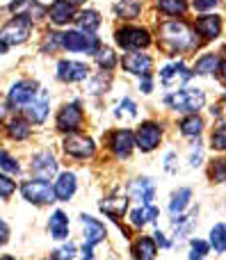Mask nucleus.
Segmentation results:
<instances>
[{
	"label": "nucleus",
	"instance_id": "de8ad7c7",
	"mask_svg": "<svg viewBox=\"0 0 226 260\" xmlns=\"http://www.w3.org/2000/svg\"><path fill=\"white\" fill-rule=\"evenodd\" d=\"M67 3H71L73 7H76V5H82V3H85V0H67Z\"/></svg>",
	"mask_w": 226,
	"mask_h": 260
},
{
	"label": "nucleus",
	"instance_id": "a18cd8bd",
	"mask_svg": "<svg viewBox=\"0 0 226 260\" xmlns=\"http://www.w3.org/2000/svg\"><path fill=\"white\" fill-rule=\"evenodd\" d=\"M199 160H201V148H199V146H197V151H195V153H192V167H199V165H201V162H199Z\"/></svg>",
	"mask_w": 226,
	"mask_h": 260
},
{
	"label": "nucleus",
	"instance_id": "7c9ffc66",
	"mask_svg": "<svg viewBox=\"0 0 226 260\" xmlns=\"http://www.w3.org/2000/svg\"><path fill=\"white\" fill-rule=\"evenodd\" d=\"M201 130H204V121L197 117V112L190 114V117H185V119L181 121V133L187 135V137H197Z\"/></svg>",
	"mask_w": 226,
	"mask_h": 260
},
{
	"label": "nucleus",
	"instance_id": "7ed1b4c3",
	"mask_svg": "<svg viewBox=\"0 0 226 260\" xmlns=\"http://www.w3.org/2000/svg\"><path fill=\"white\" fill-rule=\"evenodd\" d=\"M32 32V21L27 16H14L12 21H7L0 30V41L5 46H18L30 37Z\"/></svg>",
	"mask_w": 226,
	"mask_h": 260
},
{
	"label": "nucleus",
	"instance_id": "72a5a7b5",
	"mask_svg": "<svg viewBox=\"0 0 226 260\" xmlns=\"http://www.w3.org/2000/svg\"><path fill=\"white\" fill-rule=\"evenodd\" d=\"M94 55H96V62H99V67L105 69V71H112L114 64H117V57H114V50L112 48H99Z\"/></svg>",
	"mask_w": 226,
	"mask_h": 260
},
{
	"label": "nucleus",
	"instance_id": "ea45409f",
	"mask_svg": "<svg viewBox=\"0 0 226 260\" xmlns=\"http://www.w3.org/2000/svg\"><path fill=\"white\" fill-rule=\"evenodd\" d=\"M206 253H208V244L201 242V240H192V253H190V260H204Z\"/></svg>",
	"mask_w": 226,
	"mask_h": 260
},
{
	"label": "nucleus",
	"instance_id": "aec40b11",
	"mask_svg": "<svg viewBox=\"0 0 226 260\" xmlns=\"http://www.w3.org/2000/svg\"><path fill=\"white\" fill-rule=\"evenodd\" d=\"M9 12H12L14 16H27L30 21L32 18L46 16V9L41 7L37 0H16V3L9 5Z\"/></svg>",
	"mask_w": 226,
	"mask_h": 260
},
{
	"label": "nucleus",
	"instance_id": "49530a36",
	"mask_svg": "<svg viewBox=\"0 0 226 260\" xmlns=\"http://www.w3.org/2000/svg\"><path fill=\"white\" fill-rule=\"evenodd\" d=\"M142 91H144V94H151V80H149V76H144V80H142Z\"/></svg>",
	"mask_w": 226,
	"mask_h": 260
},
{
	"label": "nucleus",
	"instance_id": "4be33fe9",
	"mask_svg": "<svg viewBox=\"0 0 226 260\" xmlns=\"http://www.w3.org/2000/svg\"><path fill=\"white\" fill-rule=\"evenodd\" d=\"M133 258L135 260H155V253H158V247H155V240L151 238H140L135 240L131 249Z\"/></svg>",
	"mask_w": 226,
	"mask_h": 260
},
{
	"label": "nucleus",
	"instance_id": "f8f14e48",
	"mask_svg": "<svg viewBox=\"0 0 226 260\" xmlns=\"http://www.w3.org/2000/svg\"><path fill=\"white\" fill-rule=\"evenodd\" d=\"M192 78V71H187L185 64H169V67H165L163 71H160V80H163L165 87H169V89H176V87L185 85L187 80Z\"/></svg>",
	"mask_w": 226,
	"mask_h": 260
},
{
	"label": "nucleus",
	"instance_id": "c756f323",
	"mask_svg": "<svg viewBox=\"0 0 226 260\" xmlns=\"http://www.w3.org/2000/svg\"><path fill=\"white\" fill-rule=\"evenodd\" d=\"M190 197H192V192L187 187L178 189V192L174 194L172 203H169V212H172V215H181V212L185 210V206L190 203Z\"/></svg>",
	"mask_w": 226,
	"mask_h": 260
},
{
	"label": "nucleus",
	"instance_id": "603ef678",
	"mask_svg": "<svg viewBox=\"0 0 226 260\" xmlns=\"http://www.w3.org/2000/svg\"><path fill=\"white\" fill-rule=\"evenodd\" d=\"M44 260H57V258H55V256H50V258H44Z\"/></svg>",
	"mask_w": 226,
	"mask_h": 260
},
{
	"label": "nucleus",
	"instance_id": "b1692460",
	"mask_svg": "<svg viewBox=\"0 0 226 260\" xmlns=\"http://www.w3.org/2000/svg\"><path fill=\"white\" fill-rule=\"evenodd\" d=\"M48 14L57 25H64V23H69L73 18V5L67 3V0H55V3L50 5Z\"/></svg>",
	"mask_w": 226,
	"mask_h": 260
},
{
	"label": "nucleus",
	"instance_id": "f3484780",
	"mask_svg": "<svg viewBox=\"0 0 226 260\" xmlns=\"http://www.w3.org/2000/svg\"><path fill=\"white\" fill-rule=\"evenodd\" d=\"M121 64L128 73H135V76H149L151 67H153V59L144 53H131L121 59Z\"/></svg>",
	"mask_w": 226,
	"mask_h": 260
},
{
	"label": "nucleus",
	"instance_id": "393cba45",
	"mask_svg": "<svg viewBox=\"0 0 226 260\" xmlns=\"http://www.w3.org/2000/svg\"><path fill=\"white\" fill-rule=\"evenodd\" d=\"M48 229H50V235L55 240H64L69 235V217L64 215L62 210H55L53 217L48 221Z\"/></svg>",
	"mask_w": 226,
	"mask_h": 260
},
{
	"label": "nucleus",
	"instance_id": "f257e3e1",
	"mask_svg": "<svg viewBox=\"0 0 226 260\" xmlns=\"http://www.w3.org/2000/svg\"><path fill=\"white\" fill-rule=\"evenodd\" d=\"M158 35H160V44H163L172 55L183 53V50H190L197 46L195 30H192L187 23H181V21L163 23V25L158 27Z\"/></svg>",
	"mask_w": 226,
	"mask_h": 260
},
{
	"label": "nucleus",
	"instance_id": "c03bdc74",
	"mask_svg": "<svg viewBox=\"0 0 226 260\" xmlns=\"http://www.w3.org/2000/svg\"><path fill=\"white\" fill-rule=\"evenodd\" d=\"M155 244H160V247H163V249H167V247H169L167 238H165V235L160 233V231H158V233H155Z\"/></svg>",
	"mask_w": 226,
	"mask_h": 260
},
{
	"label": "nucleus",
	"instance_id": "a878e982",
	"mask_svg": "<svg viewBox=\"0 0 226 260\" xmlns=\"http://www.w3.org/2000/svg\"><path fill=\"white\" fill-rule=\"evenodd\" d=\"M155 217H158V208L149 206V203H146L144 208H135V210L131 212V221H133V226H137V229L155 221Z\"/></svg>",
	"mask_w": 226,
	"mask_h": 260
},
{
	"label": "nucleus",
	"instance_id": "37998d69",
	"mask_svg": "<svg viewBox=\"0 0 226 260\" xmlns=\"http://www.w3.org/2000/svg\"><path fill=\"white\" fill-rule=\"evenodd\" d=\"M217 5V0H195V7L197 9H210Z\"/></svg>",
	"mask_w": 226,
	"mask_h": 260
},
{
	"label": "nucleus",
	"instance_id": "bb28decb",
	"mask_svg": "<svg viewBox=\"0 0 226 260\" xmlns=\"http://www.w3.org/2000/svg\"><path fill=\"white\" fill-rule=\"evenodd\" d=\"M7 133H9V137H14V139H27L30 137V121L27 119H23V117H14L12 121L7 123Z\"/></svg>",
	"mask_w": 226,
	"mask_h": 260
},
{
	"label": "nucleus",
	"instance_id": "a19ab883",
	"mask_svg": "<svg viewBox=\"0 0 226 260\" xmlns=\"http://www.w3.org/2000/svg\"><path fill=\"white\" fill-rule=\"evenodd\" d=\"M55 258L57 260H73L76 258V244H64L62 249H59V251H55Z\"/></svg>",
	"mask_w": 226,
	"mask_h": 260
},
{
	"label": "nucleus",
	"instance_id": "cd10ccee",
	"mask_svg": "<svg viewBox=\"0 0 226 260\" xmlns=\"http://www.w3.org/2000/svg\"><path fill=\"white\" fill-rule=\"evenodd\" d=\"M73 18H76L78 27H80V30H87V32H94L96 27L101 25V16H99V12H94V9H89V12H80Z\"/></svg>",
	"mask_w": 226,
	"mask_h": 260
},
{
	"label": "nucleus",
	"instance_id": "58836bf2",
	"mask_svg": "<svg viewBox=\"0 0 226 260\" xmlns=\"http://www.w3.org/2000/svg\"><path fill=\"white\" fill-rule=\"evenodd\" d=\"M14 189H16V180L0 174V199H9L14 194Z\"/></svg>",
	"mask_w": 226,
	"mask_h": 260
},
{
	"label": "nucleus",
	"instance_id": "39448f33",
	"mask_svg": "<svg viewBox=\"0 0 226 260\" xmlns=\"http://www.w3.org/2000/svg\"><path fill=\"white\" fill-rule=\"evenodd\" d=\"M62 46L67 50H71V53L94 55L96 50H99V39H96V35H91V32L82 35V32H78V30H69V32H62Z\"/></svg>",
	"mask_w": 226,
	"mask_h": 260
},
{
	"label": "nucleus",
	"instance_id": "c9c22d12",
	"mask_svg": "<svg viewBox=\"0 0 226 260\" xmlns=\"http://www.w3.org/2000/svg\"><path fill=\"white\" fill-rule=\"evenodd\" d=\"M210 142H213L215 151H226V123H219V126L213 130Z\"/></svg>",
	"mask_w": 226,
	"mask_h": 260
},
{
	"label": "nucleus",
	"instance_id": "2eb2a0df",
	"mask_svg": "<svg viewBox=\"0 0 226 260\" xmlns=\"http://www.w3.org/2000/svg\"><path fill=\"white\" fill-rule=\"evenodd\" d=\"M80 221H82V226H85V247L94 249L99 242H103L108 231H105V226L101 224L99 219H94V217H89V215H82Z\"/></svg>",
	"mask_w": 226,
	"mask_h": 260
},
{
	"label": "nucleus",
	"instance_id": "6e6552de",
	"mask_svg": "<svg viewBox=\"0 0 226 260\" xmlns=\"http://www.w3.org/2000/svg\"><path fill=\"white\" fill-rule=\"evenodd\" d=\"M37 94H39V87H37V82L21 80V82H16V85L9 89L7 105L12 110H23V108H25V103H30V101L35 99Z\"/></svg>",
	"mask_w": 226,
	"mask_h": 260
},
{
	"label": "nucleus",
	"instance_id": "2f4dec72",
	"mask_svg": "<svg viewBox=\"0 0 226 260\" xmlns=\"http://www.w3.org/2000/svg\"><path fill=\"white\" fill-rule=\"evenodd\" d=\"M210 244L215 247L217 253L226 251V224H217L213 231H210Z\"/></svg>",
	"mask_w": 226,
	"mask_h": 260
},
{
	"label": "nucleus",
	"instance_id": "412c9836",
	"mask_svg": "<svg viewBox=\"0 0 226 260\" xmlns=\"http://www.w3.org/2000/svg\"><path fill=\"white\" fill-rule=\"evenodd\" d=\"M76 187H78V180H76V176L73 174H62L57 178V183H55V199L57 201H69V199L76 194Z\"/></svg>",
	"mask_w": 226,
	"mask_h": 260
},
{
	"label": "nucleus",
	"instance_id": "0eeeda50",
	"mask_svg": "<svg viewBox=\"0 0 226 260\" xmlns=\"http://www.w3.org/2000/svg\"><path fill=\"white\" fill-rule=\"evenodd\" d=\"M94 151H96V144L89 137H85V135L69 133L64 137V153L76 157V160H87V157L94 155Z\"/></svg>",
	"mask_w": 226,
	"mask_h": 260
},
{
	"label": "nucleus",
	"instance_id": "9d476101",
	"mask_svg": "<svg viewBox=\"0 0 226 260\" xmlns=\"http://www.w3.org/2000/svg\"><path fill=\"white\" fill-rule=\"evenodd\" d=\"M30 169L35 174V178H41V180H48L57 174V160L53 157L50 151H41L32 157L30 162Z\"/></svg>",
	"mask_w": 226,
	"mask_h": 260
},
{
	"label": "nucleus",
	"instance_id": "4468645a",
	"mask_svg": "<svg viewBox=\"0 0 226 260\" xmlns=\"http://www.w3.org/2000/svg\"><path fill=\"white\" fill-rule=\"evenodd\" d=\"M133 146H135V137H133L131 130H114V133L110 135V148H112V153L119 160L131 155Z\"/></svg>",
	"mask_w": 226,
	"mask_h": 260
},
{
	"label": "nucleus",
	"instance_id": "423d86ee",
	"mask_svg": "<svg viewBox=\"0 0 226 260\" xmlns=\"http://www.w3.org/2000/svg\"><path fill=\"white\" fill-rule=\"evenodd\" d=\"M117 44L121 46L123 50H140V48H146L151 44V37L144 27H133V25H123L117 30L114 35Z\"/></svg>",
	"mask_w": 226,
	"mask_h": 260
},
{
	"label": "nucleus",
	"instance_id": "473e14b6",
	"mask_svg": "<svg viewBox=\"0 0 226 260\" xmlns=\"http://www.w3.org/2000/svg\"><path fill=\"white\" fill-rule=\"evenodd\" d=\"M114 12L121 18H137V14H140V3H137V0H121V3L114 7Z\"/></svg>",
	"mask_w": 226,
	"mask_h": 260
},
{
	"label": "nucleus",
	"instance_id": "4c0bfd02",
	"mask_svg": "<svg viewBox=\"0 0 226 260\" xmlns=\"http://www.w3.org/2000/svg\"><path fill=\"white\" fill-rule=\"evenodd\" d=\"M0 169L7 171V174H18V171H21V167H18V162L14 160L9 153L0 151Z\"/></svg>",
	"mask_w": 226,
	"mask_h": 260
},
{
	"label": "nucleus",
	"instance_id": "c85d7f7f",
	"mask_svg": "<svg viewBox=\"0 0 226 260\" xmlns=\"http://www.w3.org/2000/svg\"><path fill=\"white\" fill-rule=\"evenodd\" d=\"M158 9L167 16H183L187 5L185 0H158Z\"/></svg>",
	"mask_w": 226,
	"mask_h": 260
},
{
	"label": "nucleus",
	"instance_id": "1a4fd4ad",
	"mask_svg": "<svg viewBox=\"0 0 226 260\" xmlns=\"http://www.w3.org/2000/svg\"><path fill=\"white\" fill-rule=\"evenodd\" d=\"M82 119H85V114H82L80 105L69 103L57 112L55 123H57V130H62V133H78L82 126Z\"/></svg>",
	"mask_w": 226,
	"mask_h": 260
},
{
	"label": "nucleus",
	"instance_id": "8fccbe9b",
	"mask_svg": "<svg viewBox=\"0 0 226 260\" xmlns=\"http://www.w3.org/2000/svg\"><path fill=\"white\" fill-rule=\"evenodd\" d=\"M5 50H7V46H5V44H3V41H0V55H3V53H5Z\"/></svg>",
	"mask_w": 226,
	"mask_h": 260
},
{
	"label": "nucleus",
	"instance_id": "9b49d317",
	"mask_svg": "<svg viewBox=\"0 0 226 260\" xmlns=\"http://www.w3.org/2000/svg\"><path fill=\"white\" fill-rule=\"evenodd\" d=\"M160 137H163V128H160L158 123L149 121V123H144V126H140V130H137L135 144H137V148H140V151L149 153V151H153V148L160 144Z\"/></svg>",
	"mask_w": 226,
	"mask_h": 260
},
{
	"label": "nucleus",
	"instance_id": "f704fd0d",
	"mask_svg": "<svg viewBox=\"0 0 226 260\" xmlns=\"http://www.w3.org/2000/svg\"><path fill=\"white\" fill-rule=\"evenodd\" d=\"M217 67H219V57H217V55H204V57L197 62L195 71L201 73V76H206V73L217 71Z\"/></svg>",
	"mask_w": 226,
	"mask_h": 260
},
{
	"label": "nucleus",
	"instance_id": "20e7f679",
	"mask_svg": "<svg viewBox=\"0 0 226 260\" xmlns=\"http://www.w3.org/2000/svg\"><path fill=\"white\" fill-rule=\"evenodd\" d=\"M21 192H23V199L27 203H35V206H46V203H53L57 201L55 199V189L50 187L48 180H27V183L21 185Z\"/></svg>",
	"mask_w": 226,
	"mask_h": 260
},
{
	"label": "nucleus",
	"instance_id": "3c124183",
	"mask_svg": "<svg viewBox=\"0 0 226 260\" xmlns=\"http://www.w3.org/2000/svg\"><path fill=\"white\" fill-rule=\"evenodd\" d=\"M0 260H14L12 256H3V258H0Z\"/></svg>",
	"mask_w": 226,
	"mask_h": 260
},
{
	"label": "nucleus",
	"instance_id": "6ab92c4d",
	"mask_svg": "<svg viewBox=\"0 0 226 260\" xmlns=\"http://www.w3.org/2000/svg\"><path fill=\"white\" fill-rule=\"evenodd\" d=\"M99 208H101V212H105V217L119 221L128 210V197H110L105 201H101Z\"/></svg>",
	"mask_w": 226,
	"mask_h": 260
},
{
	"label": "nucleus",
	"instance_id": "79ce46f5",
	"mask_svg": "<svg viewBox=\"0 0 226 260\" xmlns=\"http://www.w3.org/2000/svg\"><path fill=\"white\" fill-rule=\"evenodd\" d=\"M7 238H9V226L5 224L3 219H0V247H3V244L7 242Z\"/></svg>",
	"mask_w": 226,
	"mask_h": 260
},
{
	"label": "nucleus",
	"instance_id": "ddd939ff",
	"mask_svg": "<svg viewBox=\"0 0 226 260\" xmlns=\"http://www.w3.org/2000/svg\"><path fill=\"white\" fill-rule=\"evenodd\" d=\"M89 76V67L82 62H73V59H62L57 64V78L64 82H80Z\"/></svg>",
	"mask_w": 226,
	"mask_h": 260
},
{
	"label": "nucleus",
	"instance_id": "dca6fc26",
	"mask_svg": "<svg viewBox=\"0 0 226 260\" xmlns=\"http://www.w3.org/2000/svg\"><path fill=\"white\" fill-rule=\"evenodd\" d=\"M25 117L30 123H44L46 121V114H48V94L46 91H39V96L25 103Z\"/></svg>",
	"mask_w": 226,
	"mask_h": 260
},
{
	"label": "nucleus",
	"instance_id": "09e8293b",
	"mask_svg": "<svg viewBox=\"0 0 226 260\" xmlns=\"http://www.w3.org/2000/svg\"><path fill=\"white\" fill-rule=\"evenodd\" d=\"M222 76H224V80H226V57H224V62H222Z\"/></svg>",
	"mask_w": 226,
	"mask_h": 260
},
{
	"label": "nucleus",
	"instance_id": "e433bc0d",
	"mask_svg": "<svg viewBox=\"0 0 226 260\" xmlns=\"http://www.w3.org/2000/svg\"><path fill=\"white\" fill-rule=\"evenodd\" d=\"M210 178L213 183H224L226 180V160H215L210 165Z\"/></svg>",
	"mask_w": 226,
	"mask_h": 260
},
{
	"label": "nucleus",
	"instance_id": "f03ea898",
	"mask_svg": "<svg viewBox=\"0 0 226 260\" xmlns=\"http://www.w3.org/2000/svg\"><path fill=\"white\" fill-rule=\"evenodd\" d=\"M165 103H167L169 108L178 110V112H199L206 103V96L201 89H181V91H176V94L167 96Z\"/></svg>",
	"mask_w": 226,
	"mask_h": 260
},
{
	"label": "nucleus",
	"instance_id": "a211bd4d",
	"mask_svg": "<svg viewBox=\"0 0 226 260\" xmlns=\"http://www.w3.org/2000/svg\"><path fill=\"white\" fill-rule=\"evenodd\" d=\"M153 194H155V185H153L151 178H137L128 185V197L135 199V201H140V203H144V206L151 203Z\"/></svg>",
	"mask_w": 226,
	"mask_h": 260
},
{
	"label": "nucleus",
	"instance_id": "5701e85b",
	"mask_svg": "<svg viewBox=\"0 0 226 260\" xmlns=\"http://www.w3.org/2000/svg\"><path fill=\"white\" fill-rule=\"evenodd\" d=\"M197 30L206 37V39H217L222 32V18L219 16H201L197 21Z\"/></svg>",
	"mask_w": 226,
	"mask_h": 260
}]
</instances>
